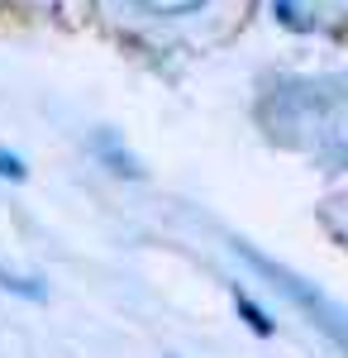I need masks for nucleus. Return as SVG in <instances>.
Masks as SVG:
<instances>
[{"label": "nucleus", "instance_id": "nucleus-1", "mask_svg": "<svg viewBox=\"0 0 348 358\" xmlns=\"http://www.w3.org/2000/svg\"><path fill=\"white\" fill-rule=\"evenodd\" d=\"M143 10H153V15H187L196 5H205V0H138Z\"/></svg>", "mask_w": 348, "mask_h": 358}, {"label": "nucleus", "instance_id": "nucleus-2", "mask_svg": "<svg viewBox=\"0 0 348 358\" xmlns=\"http://www.w3.org/2000/svg\"><path fill=\"white\" fill-rule=\"evenodd\" d=\"M234 306H239L243 315H248V325H253V330H258V334H272V320H268V315H263V310H258V306H253V301H248L243 292H234Z\"/></svg>", "mask_w": 348, "mask_h": 358}, {"label": "nucleus", "instance_id": "nucleus-3", "mask_svg": "<svg viewBox=\"0 0 348 358\" xmlns=\"http://www.w3.org/2000/svg\"><path fill=\"white\" fill-rule=\"evenodd\" d=\"M0 177H15V182L24 177V167H20V158H15V153H0Z\"/></svg>", "mask_w": 348, "mask_h": 358}]
</instances>
